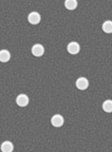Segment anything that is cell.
<instances>
[{
  "label": "cell",
  "instance_id": "cell-1",
  "mask_svg": "<svg viewBox=\"0 0 112 152\" xmlns=\"http://www.w3.org/2000/svg\"><path fill=\"white\" fill-rule=\"evenodd\" d=\"M28 19H29V22L32 25H36V24H38L41 20V16L38 12H32L29 14V16H28Z\"/></svg>",
  "mask_w": 112,
  "mask_h": 152
},
{
  "label": "cell",
  "instance_id": "cell-2",
  "mask_svg": "<svg viewBox=\"0 0 112 152\" xmlns=\"http://www.w3.org/2000/svg\"><path fill=\"white\" fill-rule=\"evenodd\" d=\"M76 87L77 88L81 89V90H85L88 88V81L85 77H80L77 79L76 81Z\"/></svg>",
  "mask_w": 112,
  "mask_h": 152
},
{
  "label": "cell",
  "instance_id": "cell-3",
  "mask_svg": "<svg viewBox=\"0 0 112 152\" xmlns=\"http://www.w3.org/2000/svg\"><path fill=\"white\" fill-rule=\"evenodd\" d=\"M16 104L19 107H26L28 104H29V97L27 96L26 94H20L18 95L16 98Z\"/></svg>",
  "mask_w": 112,
  "mask_h": 152
},
{
  "label": "cell",
  "instance_id": "cell-4",
  "mask_svg": "<svg viewBox=\"0 0 112 152\" xmlns=\"http://www.w3.org/2000/svg\"><path fill=\"white\" fill-rule=\"evenodd\" d=\"M51 124H52V126L55 127L62 126L64 124V118L61 115H59V114H56V115H54L51 118Z\"/></svg>",
  "mask_w": 112,
  "mask_h": 152
},
{
  "label": "cell",
  "instance_id": "cell-5",
  "mask_svg": "<svg viewBox=\"0 0 112 152\" xmlns=\"http://www.w3.org/2000/svg\"><path fill=\"white\" fill-rule=\"evenodd\" d=\"M44 51H45L44 47L42 46V45H40V44L34 45L33 47H32V49H31L32 54H33L34 56H37V57L43 55L44 54Z\"/></svg>",
  "mask_w": 112,
  "mask_h": 152
},
{
  "label": "cell",
  "instance_id": "cell-6",
  "mask_svg": "<svg viewBox=\"0 0 112 152\" xmlns=\"http://www.w3.org/2000/svg\"><path fill=\"white\" fill-rule=\"evenodd\" d=\"M68 51L71 54H77L80 51V46L76 42H71L68 45Z\"/></svg>",
  "mask_w": 112,
  "mask_h": 152
},
{
  "label": "cell",
  "instance_id": "cell-7",
  "mask_svg": "<svg viewBox=\"0 0 112 152\" xmlns=\"http://www.w3.org/2000/svg\"><path fill=\"white\" fill-rule=\"evenodd\" d=\"M11 59V53L7 50H2L0 51V61L5 63Z\"/></svg>",
  "mask_w": 112,
  "mask_h": 152
},
{
  "label": "cell",
  "instance_id": "cell-8",
  "mask_svg": "<svg viewBox=\"0 0 112 152\" xmlns=\"http://www.w3.org/2000/svg\"><path fill=\"white\" fill-rule=\"evenodd\" d=\"M12 149H13V145L9 141L4 142L1 145V150L4 152H11L12 151Z\"/></svg>",
  "mask_w": 112,
  "mask_h": 152
},
{
  "label": "cell",
  "instance_id": "cell-9",
  "mask_svg": "<svg viewBox=\"0 0 112 152\" xmlns=\"http://www.w3.org/2000/svg\"><path fill=\"white\" fill-rule=\"evenodd\" d=\"M77 1L76 0H67L66 2H65V6L68 10H75L77 8Z\"/></svg>",
  "mask_w": 112,
  "mask_h": 152
},
{
  "label": "cell",
  "instance_id": "cell-10",
  "mask_svg": "<svg viewBox=\"0 0 112 152\" xmlns=\"http://www.w3.org/2000/svg\"><path fill=\"white\" fill-rule=\"evenodd\" d=\"M103 109L105 112H112V101L111 100H106L103 103Z\"/></svg>",
  "mask_w": 112,
  "mask_h": 152
},
{
  "label": "cell",
  "instance_id": "cell-11",
  "mask_svg": "<svg viewBox=\"0 0 112 152\" xmlns=\"http://www.w3.org/2000/svg\"><path fill=\"white\" fill-rule=\"evenodd\" d=\"M103 31L105 33L112 32V21H105L103 24Z\"/></svg>",
  "mask_w": 112,
  "mask_h": 152
}]
</instances>
